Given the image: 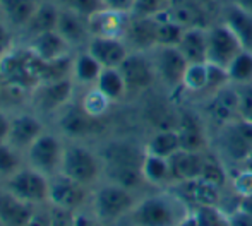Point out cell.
I'll return each mask as SVG.
<instances>
[{"label":"cell","instance_id":"30bf717a","mask_svg":"<svg viewBox=\"0 0 252 226\" xmlns=\"http://www.w3.org/2000/svg\"><path fill=\"white\" fill-rule=\"evenodd\" d=\"M221 0H173L168 12L184 28H209L221 17Z\"/></svg>","mask_w":252,"mask_h":226},{"label":"cell","instance_id":"f5cc1de1","mask_svg":"<svg viewBox=\"0 0 252 226\" xmlns=\"http://www.w3.org/2000/svg\"><path fill=\"white\" fill-rule=\"evenodd\" d=\"M237 207L244 213L251 214L252 216V196H246V197H239V202H237Z\"/></svg>","mask_w":252,"mask_h":226},{"label":"cell","instance_id":"7dc6e473","mask_svg":"<svg viewBox=\"0 0 252 226\" xmlns=\"http://www.w3.org/2000/svg\"><path fill=\"white\" fill-rule=\"evenodd\" d=\"M228 218H230V226H252V216L244 213V211H240L239 207L230 211Z\"/></svg>","mask_w":252,"mask_h":226},{"label":"cell","instance_id":"836d02e7","mask_svg":"<svg viewBox=\"0 0 252 226\" xmlns=\"http://www.w3.org/2000/svg\"><path fill=\"white\" fill-rule=\"evenodd\" d=\"M94 87L100 91L103 96L108 98L112 103H120L126 98H129L127 96L126 81H124L119 69H103Z\"/></svg>","mask_w":252,"mask_h":226},{"label":"cell","instance_id":"74e56055","mask_svg":"<svg viewBox=\"0 0 252 226\" xmlns=\"http://www.w3.org/2000/svg\"><path fill=\"white\" fill-rule=\"evenodd\" d=\"M228 190L235 197L252 196V170L246 167H230Z\"/></svg>","mask_w":252,"mask_h":226},{"label":"cell","instance_id":"484cf974","mask_svg":"<svg viewBox=\"0 0 252 226\" xmlns=\"http://www.w3.org/2000/svg\"><path fill=\"white\" fill-rule=\"evenodd\" d=\"M34 213V206L17 199L3 189L0 192V225L2 226H26Z\"/></svg>","mask_w":252,"mask_h":226},{"label":"cell","instance_id":"60d3db41","mask_svg":"<svg viewBox=\"0 0 252 226\" xmlns=\"http://www.w3.org/2000/svg\"><path fill=\"white\" fill-rule=\"evenodd\" d=\"M21 167V151L12 147L9 142H0V178L7 180Z\"/></svg>","mask_w":252,"mask_h":226},{"label":"cell","instance_id":"ab89813d","mask_svg":"<svg viewBox=\"0 0 252 226\" xmlns=\"http://www.w3.org/2000/svg\"><path fill=\"white\" fill-rule=\"evenodd\" d=\"M201 226H230L228 213L221 206H201L192 209Z\"/></svg>","mask_w":252,"mask_h":226},{"label":"cell","instance_id":"6f0895ef","mask_svg":"<svg viewBox=\"0 0 252 226\" xmlns=\"http://www.w3.org/2000/svg\"><path fill=\"white\" fill-rule=\"evenodd\" d=\"M221 2H226V0H221Z\"/></svg>","mask_w":252,"mask_h":226},{"label":"cell","instance_id":"8d00e7d4","mask_svg":"<svg viewBox=\"0 0 252 226\" xmlns=\"http://www.w3.org/2000/svg\"><path fill=\"white\" fill-rule=\"evenodd\" d=\"M230 83L240 86V84H252V52L244 50L233 58V62L226 67Z\"/></svg>","mask_w":252,"mask_h":226},{"label":"cell","instance_id":"f546056e","mask_svg":"<svg viewBox=\"0 0 252 226\" xmlns=\"http://www.w3.org/2000/svg\"><path fill=\"white\" fill-rule=\"evenodd\" d=\"M141 173H143L144 183L155 187V189H168L173 185L168 158L146 153L143 165H141Z\"/></svg>","mask_w":252,"mask_h":226},{"label":"cell","instance_id":"cb8c5ba5","mask_svg":"<svg viewBox=\"0 0 252 226\" xmlns=\"http://www.w3.org/2000/svg\"><path fill=\"white\" fill-rule=\"evenodd\" d=\"M206 151H177L173 156L168 158L170 171H172L173 185L187 180L199 178L204 165Z\"/></svg>","mask_w":252,"mask_h":226},{"label":"cell","instance_id":"d6a6232c","mask_svg":"<svg viewBox=\"0 0 252 226\" xmlns=\"http://www.w3.org/2000/svg\"><path fill=\"white\" fill-rule=\"evenodd\" d=\"M146 153L156 154L161 158H170L180 151V139L175 127H166V129H156L148 137L144 144Z\"/></svg>","mask_w":252,"mask_h":226},{"label":"cell","instance_id":"277c9868","mask_svg":"<svg viewBox=\"0 0 252 226\" xmlns=\"http://www.w3.org/2000/svg\"><path fill=\"white\" fill-rule=\"evenodd\" d=\"M137 199L136 190H130L119 183L105 182L96 187L91 199V209L93 214L103 225L117 223L122 218H127L132 207L136 206Z\"/></svg>","mask_w":252,"mask_h":226},{"label":"cell","instance_id":"681fc988","mask_svg":"<svg viewBox=\"0 0 252 226\" xmlns=\"http://www.w3.org/2000/svg\"><path fill=\"white\" fill-rule=\"evenodd\" d=\"M10 120H12V116H9L5 112L0 110V142H7V139H9Z\"/></svg>","mask_w":252,"mask_h":226},{"label":"cell","instance_id":"b9f144b4","mask_svg":"<svg viewBox=\"0 0 252 226\" xmlns=\"http://www.w3.org/2000/svg\"><path fill=\"white\" fill-rule=\"evenodd\" d=\"M173 0H134L130 14L132 16L155 17L163 12H168Z\"/></svg>","mask_w":252,"mask_h":226},{"label":"cell","instance_id":"5b68a950","mask_svg":"<svg viewBox=\"0 0 252 226\" xmlns=\"http://www.w3.org/2000/svg\"><path fill=\"white\" fill-rule=\"evenodd\" d=\"M211 147L228 167H239L252 154V123L235 120L216 129Z\"/></svg>","mask_w":252,"mask_h":226},{"label":"cell","instance_id":"1f68e13d","mask_svg":"<svg viewBox=\"0 0 252 226\" xmlns=\"http://www.w3.org/2000/svg\"><path fill=\"white\" fill-rule=\"evenodd\" d=\"M101 70H103V67L100 65V62H98L88 50L72 56V74H70V77H72L74 83L79 84V86H84V87L94 86L98 77H100Z\"/></svg>","mask_w":252,"mask_h":226},{"label":"cell","instance_id":"ba28073f","mask_svg":"<svg viewBox=\"0 0 252 226\" xmlns=\"http://www.w3.org/2000/svg\"><path fill=\"white\" fill-rule=\"evenodd\" d=\"M156 70L158 84H161L170 94L182 91V81L189 62L177 47H156L150 52Z\"/></svg>","mask_w":252,"mask_h":226},{"label":"cell","instance_id":"7c38bea8","mask_svg":"<svg viewBox=\"0 0 252 226\" xmlns=\"http://www.w3.org/2000/svg\"><path fill=\"white\" fill-rule=\"evenodd\" d=\"M201 115L216 129L232 123L239 118V96H237V87L233 84L220 89L218 93L209 94L202 98L201 101Z\"/></svg>","mask_w":252,"mask_h":226},{"label":"cell","instance_id":"4dcf8cb0","mask_svg":"<svg viewBox=\"0 0 252 226\" xmlns=\"http://www.w3.org/2000/svg\"><path fill=\"white\" fill-rule=\"evenodd\" d=\"M38 3V0H0V16L12 29H24Z\"/></svg>","mask_w":252,"mask_h":226},{"label":"cell","instance_id":"8fae6325","mask_svg":"<svg viewBox=\"0 0 252 226\" xmlns=\"http://www.w3.org/2000/svg\"><path fill=\"white\" fill-rule=\"evenodd\" d=\"M63 149L65 146L55 134L43 132L24 154H26L28 165L31 168L38 170L47 176H53L60 173Z\"/></svg>","mask_w":252,"mask_h":226},{"label":"cell","instance_id":"11a10c76","mask_svg":"<svg viewBox=\"0 0 252 226\" xmlns=\"http://www.w3.org/2000/svg\"><path fill=\"white\" fill-rule=\"evenodd\" d=\"M179 226H201V225H199V221L196 220V216L192 214V211H190L189 216H187L186 220H184Z\"/></svg>","mask_w":252,"mask_h":226},{"label":"cell","instance_id":"e0dca14e","mask_svg":"<svg viewBox=\"0 0 252 226\" xmlns=\"http://www.w3.org/2000/svg\"><path fill=\"white\" fill-rule=\"evenodd\" d=\"M101 127V118L90 115L81 105L69 103L59 112V129L63 136L72 139H84L96 134Z\"/></svg>","mask_w":252,"mask_h":226},{"label":"cell","instance_id":"d590c367","mask_svg":"<svg viewBox=\"0 0 252 226\" xmlns=\"http://www.w3.org/2000/svg\"><path fill=\"white\" fill-rule=\"evenodd\" d=\"M208 87V62L189 63L182 81V93L189 96H204Z\"/></svg>","mask_w":252,"mask_h":226},{"label":"cell","instance_id":"bcb514c9","mask_svg":"<svg viewBox=\"0 0 252 226\" xmlns=\"http://www.w3.org/2000/svg\"><path fill=\"white\" fill-rule=\"evenodd\" d=\"M12 48H14L12 28H10L3 19H0V58L5 56Z\"/></svg>","mask_w":252,"mask_h":226},{"label":"cell","instance_id":"d4e9b609","mask_svg":"<svg viewBox=\"0 0 252 226\" xmlns=\"http://www.w3.org/2000/svg\"><path fill=\"white\" fill-rule=\"evenodd\" d=\"M28 48H30L41 62H52V60L70 55V48L72 47H70L57 31H48V33L30 38Z\"/></svg>","mask_w":252,"mask_h":226},{"label":"cell","instance_id":"7402d4cb","mask_svg":"<svg viewBox=\"0 0 252 226\" xmlns=\"http://www.w3.org/2000/svg\"><path fill=\"white\" fill-rule=\"evenodd\" d=\"M124 41L130 52H151L156 48V17L132 16L130 14Z\"/></svg>","mask_w":252,"mask_h":226},{"label":"cell","instance_id":"5bb4252c","mask_svg":"<svg viewBox=\"0 0 252 226\" xmlns=\"http://www.w3.org/2000/svg\"><path fill=\"white\" fill-rule=\"evenodd\" d=\"M246 50L237 34L221 19L208 28V62L228 67L239 54Z\"/></svg>","mask_w":252,"mask_h":226},{"label":"cell","instance_id":"9f6ffc18","mask_svg":"<svg viewBox=\"0 0 252 226\" xmlns=\"http://www.w3.org/2000/svg\"><path fill=\"white\" fill-rule=\"evenodd\" d=\"M239 167H240V165H239ZM242 167H246V168H249V170H252V154H251V156H249V158H247V160H246V161H244V163H242Z\"/></svg>","mask_w":252,"mask_h":226},{"label":"cell","instance_id":"52a82bcc","mask_svg":"<svg viewBox=\"0 0 252 226\" xmlns=\"http://www.w3.org/2000/svg\"><path fill=\"white\" fill-rule=\"evenodd\" d=\"M5 190L31 206H38V204L48 202L50 176L31 168L30 165L21 167L5 180Z\"/></svg>","mask_w":252,"mask_h":226},{"label":"cell","instance_id":"f6af8a7d","mask_svg":"<svg viewBox=\"0 0 252 226\" xmlns=\"http://www.w3.org/2000/svg\"><path fill=\"white\" fill-rule=\"evenodd\" d=\"M48 213H50V226H74L76 223V211L50 206Z\"/></svg>","mask_w":252,"mask_h":226},{"label":"cell","instance_id":"4fadbf2b","mask_svg":"<svg viewBox=\"0 0 252 226\" xmlns=\"http://www.w3.org/2000/svg\"><path fill=\"white\" fill-rule=\"evenodd\" d=\"M208 122L201 112L180 110L175 118V129L179 132L180 149L186 151H208L211 149L213 137L209 136Z\"/></svg>","mask_w":252,"mask_h":226},{"label":"cell","instance_id":"9c48e42d","mask_svg":"<svg viewBox=\"0 0 252 226\" xmlns=\"http://www.w3.org/2000/svg\"><path fill=\"white\" fill-rule=\"evenodd\" d=\"M127 86V96H141L158 84L150 52H130L119 67Z\"/></svg>","mask_w":252,"mask_h":226},{"label":"cell","instance_id":"7bdbcfd3","mask_svg":"<svg viewBox=\"0 0 252 226\" xmlns=\"http://www.w3.org/2000/svg\"><path fill=\"white\" fill-rule=\"evenodd\" d=\"M235 87L239 96V118L252 123V84H240Z\"/></svg>","mask_w":252,"mask_h":226},{"label":"cell","instance_id":"8992f818","mask_svg":"<svg viewBox=\"0 0 252 226\" xmlns=\"http://www.w3.org/2000/svg\"><path fill=\"white\" fill-rule=\"evenodd\" d=\"M60 173L76 180L84 187L96 185L103 175V161L100 153H94L83 144L65 146Z\"/></svg>","mask_w":252,"mask_h":226},{"label":"cell","instance_id":"816d5d0a","mask_svg":"<svg viewBox=\"0 0 252 226\" xmlns=\"http://www.w3.org/2000/svg\"><path fill=\"white\" fill-rule=\"evenodd\" d=\"M103 223L98 220L94 214H84V213H76V223L74 226H101Z\"/></svg>","mask_w":252,"mask_h":226},{"label":"cell","instance_id":"f35d334b","mask_svg":"<svg viewBox=\"0 0 252 226\" xmlns=\"http://www.w3.org/2000/svg\"><path fill=\"white\" fill-rule=\"evenodd\" d=\"M79 105L90 113V115L96 116V118H103V116L106 115V112L110 110V105H113V103L106 96H103L96 87L91 86V87H88L86 94L83 96Z\"/></svg>","mask_w":252,"mask_h":226},{"label":"cell","instance_id":"f907efd6","mask_svg":"<svg viewBox=\"0 0 252 226\" xmlns=\"http://www.w3.org/2000/svg\"><path fill=\"white\" fill-rule=\"evenodd\" d=\"M26 226H50V213L45 211H34L31 220L28 221Z\"/></svg>","mask_w":252,"mask_h":226},{"label":"cell","instance_id":"ee69618b","mask_svg":"<svg viewBox=\"0 0 252 226\" xmlns=\"http://www.w3.org/2000/svg\"><path fill=\"white\" fill-rule=\"evenodd\" d=\"M60 7H65V9H72L79 14L84 16H91L93 12L103 9L101 0H55Z\"/></svg>","mask_w":252,"mask_h":226},{"label":"cell","instance_id":"f1b7e54d","mask_svg":"<svg viewBox=\"0 0 252 226\" xmlns=\"http://www.w3.org/2000/svg\"><path fill=\"white\" fill-rule=\"evenodd\" d=\"M177 48L189 63L208 62V28H186Z\"/></svg>","mask_w":252,"mask_h":226},{"label":"cell","instance_id":"3957f363","mask_svg":"<svg viewBox=\"0 0 252 226\" xmlns=\"http://www.w3.org/2000/svg\"><path fill=\"white\" fill-rule=\"evenodd\" d=\"M41 60L28 47L16 48L0 58V81L9 89H31L38 87Z\"/></svg>","mask_w":252,"mask_h":226},{"label":"cell","instance_id":"7a4b0ae2","mask_svg":"<svg viewBox=\"0 0 252 226\" xmlns=\"http://www.w3.org/2000/svg\"><path fill=\"white\" fill-rule=\"evenodd\" d=\"M190 211L172 189H159V192L137 199L127 223L129 226H179Z\"/></svg>","mask_w":252,"mask_h":226},{"label":"cell","instance_id":"603a6c76","mask_svg":"<svg viewBox=\"0 0 252 226\" xmlns=\"http://www.w3.org/2000/svg\"><path fill=\"white\" fill-rule=\"evenodd\" d=\"M55 31L72 48L79 47V45L86 47L91 38L88 16L76 12V10H72V9H65V7H60V14H59Z\"/></svg>","mask_w":252,"mask_h":226},{"label":"cell","instance_id":"e575fe53","mask_svg":"<svg viewBox=\"0 0 252 226\" xmlns=\"http://www.w3.org/2000/svg\"><path fill=\"white\" fill-rule=\"evenodd\" d=\"M156 17V47H177L182 40L186 28L175 21L170 12H163Z\"/></svg>","mask_w":252,"mask_h":226},{"label":"cell","instance_id":"6da1fadb","mask_svg":"<svg viewBox=\"0 0 252 226\" xmlns=\"http://www.w3.org/2000/svg\"><path fill=\"white\" fill-rule=\"evenodd\" d=\"M146 149L130 141H110L103 146L100 156L103 161V175L108 182L119 183L130 190L144 185L141 165Z\"/></svg>","mask_w":252,"mask_h":226},{"label":"cell","instance_id":"d6986e66","mask_svg":"<svg viewBox=\"0 0 252 226\" xmlns=\"http://www.w3.org/2000/svg\"><path fill=\"white\" fill-rule=\"evenodd\" d=\"M45 132L41 120L33 113H17L10 120V132L7 142L21 153H26L30 146Z\"/></svg>","mask_w":252,"mask_h":226},{"label":"cell","instance_id":"83f0119b","mask_svg":"<svg viewBox=\"0 0 252 226\" xmlns=\"http://www.w3.org/2000/svg\"><path fill=\"white\" fill-rule=\"evenodd\" d=\"M220 19L237 34L246 50L252 52V16L230 2H223Z\"/></svg>","mask_w":252,"mask_h":226},{"label":"cell","instance_id":"2e32d148","mask_svg":"<svg viewBox=\"0 0 252 226\" xmlns=\"http://www.w3.org/2000/svg\"><path fill=\"white\" fill-rule=\"evenodd\" d=\"M74 86H76V83L72 77L38 84V87L33 91L34 105L40 112L59 113L72 100Z\"/></svg>","mask_w":252,"mask_h":226},{"label":"cell","instance_id":"4316f807","mask_svg":"<svg viewBox=\"0 0 252 226\" xmlns=\"http://www.w3.org/2000/svg\"><path fill=\"white\" fill-rule=\"evenodd\" d=\"M60 5L55 0H43L38 3L33 16L30 17L28 24L24 26V33L30 38L38 36V34L48 33V31L57 29V21H59Z\"/></svg>","mask_w":252,"mask_h":226},{"label":"cell","instance_id":"9a60e30c","mask_svg":"<svg viewBox=\"0 0 252 226\" xmlns=\"http://www.w3.org/2000/svg\"><path fill=\"white\" fill-rule=\"evenodd\" d=\"M168 189H172L190 209H196L201 206H221L226 192V189H220V187L213 185L202 178L175 183Z\"/></svg>","mask_w":252,"mask_h":226},{"label":"cell","instance_id":"ffe728a7","mask_svg":"<svg viewBox=\"0 0 252 226\" xmlns=\"http://www.w3.org/2000/svg\"><path fill=\"white\" fill-rule=\"evenodd\" d=\"M86 50L100 62L103 69H119L129 56L130 48L122 38H90Z\"/></svg>","mask_w":252,"mask_h":226},{"label":"cell","instance_id":"ac0fdd59","mask_svg":"<svg viewBox=\"0 0 252 226\" xmlns=\"http://www.w3.org/2000/svg\"><path fill=\"white\" fill-rule=\"evenodd\" d=\"M88 199V187L69 176L57 173L50 176V190H48V202L50 206L63 207V209L77 211Z\"/></svg>","mask_w":252,"mask_h":226},{"label":"cell","instance_id":"44dd1931","mask_svg":"<svg viewBox=\"0 0 252 226\" xmlns=\"http://www.w3.org/2000/svg\"><path fill=\"white\" fill-rule=\"evenodd\" d=\"M130 14L119 12L112 9H100L88 16V24H90L91 38H122L126 34L127 24H129Z\"/></svg>","mask_w":252,"mask_h":226},{"label":"cell","instance_id":"c3c4849f","mask_svg":"<svg viewBox=\"0 0 252 226\" xmlns=\"http://www.w3.org/2000/svg\"><path fill=\"white\" fill-rule=\"evenodd\" d=\"M101 5L105 9L119 10V12H129L132 10L134 0H101Z\"/></svg>","mask_w":252,"mask_h":226},{"label":"cell","instance_id":"db71d44e","mask_svg":"<svg viewBox=\"0 0 252 226\" xmlns=\"http://www.w3.org/2000/svg\"><path fill=\"white\" fill-rule=\"evenodd\" d=\"M226 2L233 3V5H237L239 9H242L244 12L252 16V0H226Z\"/></svg>","mask_w":252,"mask_h":226}]
</instances>
